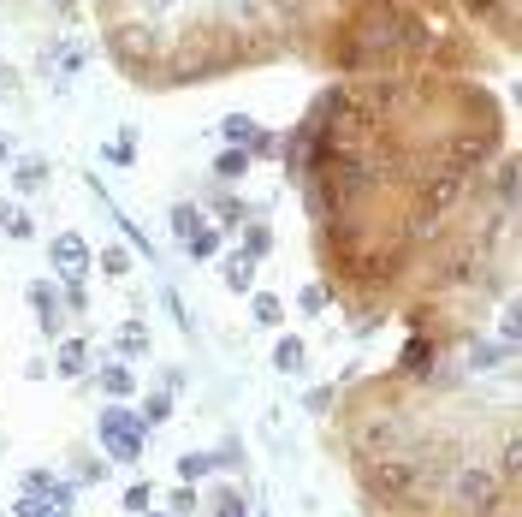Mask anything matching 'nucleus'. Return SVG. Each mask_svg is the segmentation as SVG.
<instances>
[{"instance_id": "1", "label": "nucleus", "mask_w": 522, "mask_h": 517, "mask_svg": "<svg viewBox=\"0 0 522 517\" xmlns=\"http://www.w3.org/2000/svg\"><path fill=\"white\" fill-rule=\"evenodd\" d=\"M96 434H101V452H114L119 464H137L142 458V440H149V429H142L131 411H119V404H101Z\"/></svg>"}, {"instance_id": "2", "label": "nucleus", "mask_w": 522, "mask_h": 517, "mask_svg": "<svg viewBox=\"0 0 522 517\" xmlns=\"http://www.w3.org/2000/svg\"><path fill=\"white\" fill-rule=\"evenodd\" d=\"M452 500H457V505H469L475 517H493L499 505L510 500V494L493 482V470H481V464H463V470L452 475Z\"/></svg>"}, {"instance_id": "3", "label": "nucleus", "mask_w": 522, "mask_h": 517, "mask_svg": "<svg viewBox=\"0 0 522 517\" xmlns=\"http://www.w3.org/2000/svg\"><path fill=\"white\" fill-rule=\"evenodd\" d=\"M463 179H469V172H457V167H434V179L422 185V208H416L422 220H416V232L439 226V215H445V208L463 197Z\"/></svg>"}, {"instance_id": "4", "label": "nucleus", "mask_w": 522, "mask_h": 517, "mask_svg": "<svg viewBox=\"0 0 522 517\" xmlns=\"http://www.w3.org/2000/svg\"><path fill=\"white\" fill-rule=\"evenodd\" d=\"M362 475H368V488L386 494V500H404V494L422 488V470H416L409 458H380V464H368Z\"/></svg>"}, {"instance_id": "5", "label": "nucleus", "mask_w": 522, "mask_h": 517, "mask_svg": "<svg viewBox=\"0 0 522 517\" xmlns=\"http://www.w3.org/2000/svg\"><path fill=\"white\" fill-rule=\"evenodd\" d=\"M48 256H54V268L66 273L71 286H84L89 262H96V256H89V245H84V238H78V232H60V238H54V250H48Z\"/></svg>"}, {"instance_id": "6", "label": "nucleus", "mask_w": 522, "mask_h": 517, "mask_svg": "<svg viewBox=\"0 0 522 517\" xmlns=\"http://www.w3.org/2000/svg\"><path fill=\"white\" fill-rule=\"evenodd\" d=\"M30 309H36V328H42L48 339H60V333H66V298H60L48 280H36V286H30Z\"/></svg>"}, {"instance_id": "7", "label": "nucleus", "mask_w": 522, "mask_h": 517, "mask_svg": "<svg viewBox=\"0 0 522 517\" xmlns=\"http://www.w3.org/2000/svg\"><path fill=\"white\" fill-rule=\"evenodd\" d=\"M24 494H42V500H54V505H60V517L78 505V500H71L78 488H71V482H60L54 470H30V475H24Z\"/></svg>"}, {"instance_id": "8", "label": "nucleus", "mask_w": 522, "mask_h": 517, "mask_svg": "<svg viewBox=\"0 0 522 517\" xmlns=\"http://www.w3.org/2000/svg\"><path fill=\"white\" fill-rule=\"evenodd\" d=\"M96 387L107 392V399H131V392H137V381H131V369H125V363H107V369L96 374Z\"/></svg>"}, {"instance_id": "9", "label": "nucleus", "mask_w": 522, "mask_h": 517, "mask_svg": "<svg viewBox=\"0 0 522 517\" xmlns=\"http://www.w3.org/2000/svg\"><path fill=\"white\" fill-rule=\"evenodd\" d=\"M303 363H309L303 339H291V333H285V339L273 345V369H279V374H303Z\"/></svg>"}, {"instance_id": "10", "label": "nucleus", "mask_w": 522, "mask_h": 517, "mask_svg": "<svg viewBox=\"0 0 522 517\" xmlns=\"http://www.w3.org/2000/svg\"><path fill=\"white\" fill-rule=\"evenodd\" d=\"M510 357H517V351H505V345H487V339L469 345V369H505Z\"/></svg>"}, {"instance_id": "11", "label": "nucleus", "mask_w": 522, "mask_h": 517, "mask_svg": "<svg viewBox=\"0 0 522 517\" xmlns=\"http://www.w3.org/2000/svg\"><path fill=\"white\" fill-rule=\"evenodd\" d=\"M226 286H232V291H250V286H255V256L232 250V256H226Z\"/></svg>"}, {"instance_id": "12", "label": "nucleus", "mask_w": 522, "mask_h": 517, "mask_svg": "<svg viewBox=\"0 0 522 517\" xmlns=\"http://www.w3.org/2000/svg\"><path fill=\"white\" fill-rule=\"evenodd\" d=\"M89 357H96V351H89L84 339H60V374H84Z\"/></svg>"}, {"instance_id": "13", "label": "nucleus", "mask_w": 522, "mask_h": 517, "mask_svg": "<svg viewBox=\"0 0 522 517\" xmlns=\"http://www.w3.org/2000/svg\"><path fill=\"white\" fill-rule=\"evenodd\" d=\"M250 316L261 321V328H279V321H285V303L273 298V291H255V298H250Z\"/></svg>"}, {"instance_id": "14", "label": "nucleus", "mask_w": 522, "mask_h": 517, "mask_svg": "<svg viewBox=\"0 0 522 517\" xmlns=\"http://www.w3.org/2000/svg\"><path fill=\"white\" fill-rule=\"evenodd\" d=\"M214 250H220V232H214V226H197L190 238H184V256H190V262H208Z\"/></svg>"}, {"instance_id": "15", "label": "nucleus", "mask_w": 522, "mask_h": 517, "mask_svg": "<svg viewBox=\"0 0 522 517\" xmlns=\"http://www.w3.org/2000/svg\"><path fill=\"white\" fill-rule=\"evenodd\" d=\"M167 417H172V392H149V404L137 411V422H142V429H160Z\"/></svg>"}, {"instance_id": "16", "label": "nucleus", "mask_w": 522, "mask_h": 517, "mask_svg": "<svg viewBox=\"0 0 522 517\" xmlns=\"http://www.w3.org/2000/svg\"><path fill=\"white\" fill-rule=\"evenodd\" d=\"M0 232H6V238H30L36 226H30V215L18 208V202H0Z\"/></svg>"}, {"instance_id": "17", "label": "nucleus", "mask_w": 522, "mask_h": 517, "mask_svg": "<svg viewBox=\"0 0 522 517\" xmlns=\"http://www.w3.org/2000/svg\"><path fill=\"white\" fill-rule=\"evenodd\" d=\"M214 172H220V179H226V185H238L243 172H250V149H226V155L214 161Z\"/></svg>"}, {"instance_id": "18", "label": "nucleus", "mask_w": 522, "mask_h": 517, "mask_svg": "<svg viewBox=\"0 0 522 517\" xmlns=\"http://www.w3.org/2000/svg\"><path fill=\"white\" fill-rule=\"evenodd\" d=\"M13 179H18V190H42V185H48V161H36V155H30V161H18V167H13Z\"/></svg>"}, {"instance_id": "19", "label": "nucleus", "mask_w": 522, "mask_h": 517, "mask_svg": "<svg viewBox=\"0 0 522 517\" xmlns=\"http://www.w3.org/2000/svg\"><path fill=\"white\" fill-rule=\"evenodd\" d=\"M48 66H60V84H66V78L84 66V48H78V42H60L54 54H48Z\"/></svg>"}, {"instance_id": "20", "label": "nucleus", "mask_w": 522, "mask_h": 517, "mask_svg": "<svg viewBox=\"0 0 522 517\" xmlns=\"http://www.w3.org/2000/svg\"><path fill=\"white\" fill-rule=\"evenodd\" d=\"M119 351H125V357H142V351H149V328H142V321H125V328H119Z\"/></svg>"}, {"instance_id": "21", "label": "nucleus", "mask_w": 522, "mask_h": 517, "mask_svg": "<svg viewBox=\"0 0 522 517\" xmlns=\"http://www.w3.org/2000/svg\"><path fill=\"white\" fill-rule=\"evenodd\" d=\"M220 131H226V143H232V149H250V137H255V119L232 114V119H226V125H220Z\"/></svg>"}, {"instance_id": "22", "label": "nucleus", "mask_w": 522, "mask_h": 517, "mask_svg": "<svg viewBox=\"0 0 522 517\" xmlns=\"http://www.w3.org/2000/svg\"><path fill=\"white\" fill-rule=\"evenodd\" d=\"M208 470H214V458H208V452H184V458H179V475H184V482H202Z\"/></svg>"}, {"instance_id": "23", "label": "nucleus", "mask_w": 522, "mask_h": 517, "mask_svg": "<svg viewBox=\"0 0 522 517\" xmlns=\"http://www.w3.org/2000/svg\"><path fill=\"white\" fill-rule=\"evenodd\" d=\"M96 262H101V273H114V280H119V273H131V250H119V245H107Z\"/></svg>"}, {"instance_id": "24", "label": "nucleus", "mask_w": 522, "mask_h": 517, "mask_svg": "<svg viewBox=\"0 0 522 517\" xmlns=\"http://www.w3.org/2000/svg\"><path fill=\"white\" fill-rule=\"evenodd\" d=\"M268 250H273V232H268V226H250V232H243V256H255V262H261Z\"/></svg>"}, {"instance_id": "25", "label": "nucleus", "mask_w": 522, "mask_h": 517, "mask_svg": "<svg viewBox=\"0 0 522 517\" xmlns=\"http://www.w3.org/2000/svg\"><path fill=\"white\" fill-rule=\"evenodd\" d=\"M149 505H155V482H137V488L125 494V512L137 517V512H149Z\"/></svg>"}, {"instance_id": "26", "label": "nucleus", "mask_w": 522, "mask_h": 517, "mask_svg": "<svg viewBox=\"0 0 522 517\" xmlns=\"http://www.w3.org/2000/svg\"><path fill=\"white\" fill-rule=\"evenodd\" d=\"M18 517H60V505L42 500V494H30V500H18Z\"/></svg>"}, {"instance_id": "27", "label": "nucleus", "mask_w": 522, "mask_h": 517, "mask_svg": "<svg viewBox=\"0 0 522 517\" xmlns=\"http://www.w3.org/2000/svg\"><path fill=\"white\" fill-rule=\"evenodd\" d=\"M172 226H179V238H190V232L202 226V215L190 208V202H179V208H172Z\"/></svg>"}, {"instance_id": "28", "label": "nucleus", "mask_w": 522, "mask_h": 517, "mask_svg": "<svg viewBox=\"0 0 522 517\" xmlns=\"http://www.w3.org/2000/svg\"><path fill=\"white\" fill-rule=\"evenodd\" d=\"M214 517H250V512H243V494H220V500H214Z\"/></svg>"}, {"instance_id": "29", "label": "nucleus", "mask_w": 522, "mask_h": 517, "mask_svg": "<svg viewBox=\"0 0 522 517\" xmlns=\"http://www.w3.org/2000/svg\"><path fill=\"white\" fill-rule=\"evenodd\" d=\"M297 303H303V316H321V309H326V286H303Z\"/></svg>"}, {"instance_id": "30", "label": "nucleus", "mask_w": 522, "mask_h": 517, "mask_svg": "<svg viewBox=\"0 0 522 517\" xmlns=\"http://www.w3.org/2000/svg\"><path fill=\"white\" fill-rule=\"evenodd\" d=\"M172 517H184V512H197V488H190V482H184L179 494H172V505H167Z\"/></svg>"}, {"instance_id": "31", "label": "nucleus", "mask_w": 522, "mask_h": 517, "mask_svg": "<svg viewBox=\"0 0 522 517\" xmlns=\"http://www.w3.org/2000/svg\"><path fill=\"white\" fill-rule=\"evenodd\" d=\"M517 452H522L517 440H505V446H499V475H505V482L517 475Z\"/></svg>"}, {"instance_id": "32", "label": "nucleus", "mask_w": 522, "mask_h": 517, "mask_svg": "<svg viewBox=\"0 0 522 517\" xmlns=\"http://www.w3.org/2000/svg\"><path fill=\"white\" fill-rule=\"evenodd\" d=\"M404 369H427V339H409V351H404Z\"/></svg>"}, {"instance_id": "33", "label": "nucleus", "mask_w": 522, "mask_h": 517, "mask_svg": "<svg viewBox=\"0 0 522 517\" xmlns=\"http://www.w3.org/2000/svg\"><path fill=\"white\" fill-rule=\"evenodd\" d=\"M142 6H149V13H167V6H172V0H142Z\"/></svg>"}, {"instance_id": "34", "label": "nucleus", "mask_w": 522, "mask_h": 517, "mask_svg": "<svg viewBox=\"0 0 522 517\" xmlns=\"http://www.w3.org/2000/svg\"><path fill=\"white\" fill-rule=\"evenodd\" d=\"M137 517H172V512H155V505H149V512H137Z\"/></svg>"}]
</instances>
